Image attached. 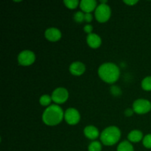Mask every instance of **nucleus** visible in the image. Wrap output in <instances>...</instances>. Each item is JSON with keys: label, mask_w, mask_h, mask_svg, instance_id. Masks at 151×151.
<instances>
[{"label": "nucleus", "mask_w": 151, "mask_h": 151, "mask_svg": "<svg viewBox=\"0 0 151 151\" xmlns=\"http://www.w3.org/2000/svg\"><path fill=\"white\" fill-rule=\"evenodd\" d=\"M64 118L63 109L58 105H51L48 106L42 115V120L49 126H55L60 123Z\"/></svg>", "instance_id": "nucleus-1"}, {"label": "nucleus", "mask_w": 151, "mask_h": 151, "mask_svg": "<svg viewBox=\"0 0 151 151\" xmlns=\"http://www.w3.org/2000/svg\"><path fill=\"white\" fill-rule=\"evenodd\" d=\"M99 77L108 83H114L119 78L120 71L114 63H103L98 69Z\"/></svg>", "instance_id": "nucleus-2"}, {"label": "nucleus", "mask_w": 151, "mask_h": 151, "mask_svg": "<svg viewBox=\"0 0 151 151\" xmlns=\"http://www.w3.org/2000/svg\"><path fill=\"white\" fill-rule=\"evenodd\" d=\"M120 137V130L116 126H110L103 130L100 134V140L105 145L111 146L118 142Z\"/></svg>", "instance_id": "nucleus-3"}, {"label": "nucleus", "mask_w": 151, "mask_h": 151, "mask_svg": "<svg viewBox=\"0 0 151 151\" xmlns=\"http://www.w3.org/2000/svg\"><path fill=\"white\" fill-rule=\"evenodd\" d=\"M95 18L100 23L106 22L111 17V10L106 3H100L95 10Z\"/></svg>", "instance_id": "nucleus-4"}, {"label": "nucleus", "mask_w": 151, "mask_h": 151, "mask_svg": "<svg viewBox=\"0 0 151 151\" xmlns=\"http://www.w3.org/2000/svg\"><path fill=\"white\" fill-rule=\"evenodd\" d=\"M133 110L138 114H145L151 110V103L145 99H138L133 103Z\"/></svg>", "instance_id": "nucleus-5"}, {"label": "nucleus", "mask_w": 151, "mask_h": 151, "mask_svg": "<svg viewBox=\"0 0 151 151\" xmlns=\"http://www.w3.org/2000/svg\"><path fill=\"white\" fill-rule=\"evenodd\" d=\"M35 60V55L33 52L30 50H24L18 55V61L19 64L24 66H27L32 64Z\"/></svg>", "instance_id": "nucleus-6"}, {"label": "nucleus", "mask_w": 151, "mask_h": 151, "mask_svg": "<svg viewBox=\"0 0 151 151\" xmlns=\"http://www.w3.org/2000/svg\"><path fill=\"white\" fill-rule=\"evenodd\" d=\"M52 100L57 104H62L68 100L69 92L66 88L63 87H59L55 88L52 94Z\"/></svg>", "instance_id": "nucleus-7"}, {"label": "nucleus", "mask_w": 151, "mask_h": 151, "mask_svg": "<svg viewBox=\"0 0 151 151\" xmlns=\"http://www.w3.org/2000/svg\"><path fill=\"white\" fill-rule=\"evenodd\" d=\"M64 119L69 125H75L79 122L81 115L79 111L74 108H69L65 111Z\"/></svg>", "instance_id": "nucleus-8"}, {"label": "nucleus", "mask_w": 151, "mask_h": 151, "mask_svg": "<svg viewBox=\"0 0 151 151\" xmlns=\"http://www.w3.org/2000/svg\"><path fill=\"white\" fill-rule=\"evenodd\" d=\"M44 35L48 41L55 42V41H59L61 38V32L58 28L50 27L46 29Z\"/></svg>", "instance_id": "nucleus-9"}, {"label": "nucleus", "mask_w": 151, "mask_h": 151, "mask_svg": "<svg viewBox=\"0 0 151 151\" xmlns=\"http://www.w3.org/2000/svg\"><path fill=\"white\" fill-rule=\"evenodd\" d=\"M97 1L95 0H82L80 1V7L85 13H91L97 8Z\"/></svg>", "instance_id": "nucleus-10"}, {"label": "nucleus", "mask_w": 151, "mask_h": 151, "mask_svg": "<svg viewBox=\"0 0 151 151\" xmlns=\"http://www.w3.org/2000/svg\"><path fill=\"white\" fill-rule=\"evenodd\" d=\"M86 71V66L83 63L79 61H76L72 63L69 66V72L71 74L76 76H80L83 75Z\"/></svg>", "instance_id": "nucleus-11"}, {"label": "nucleus", "mask_w": 151, "mask_h": 151, "mask_svg": "<svg viewBox=\"0 0 151 151\" xmlns=\"http://www.w3.org/2000/svg\"><path fill=\"white\" fill-rule=\"evenodd\" d=\"M88 45L92 49H97L100 47L102 43L101 38L96 33H91L86 38Z\"/></svg>", "instance_id": "nucleus-12"}, {"label": "nucleus", "mask_w": 151, "mask_h": 151, "mask_svg": "<svg viewBox=\"0 0 151 151\" xmlns=\"http://www.w3.org/2000/svg\"><path fill=\"white\" fill-rule=\"evenodd\" d=\"M84 134L89 139H95L100 136V132L96 127L88 125L84 128Z\"/></svg>", "instance_id": "nucleus-13"}, {"label": "nucleus", "mask_w": 151, "mask_h": 151, "mask_svg": "<svg viewBox=\"0 0 151 151\" xmlns=\"http://www.w3.org/2000/svg\"><path fill=\"white\" fill-rule=\"evenodd\" d=\"M143 138V134L142 131L139 130H133L132 131L128 134V141L131 142H139Z\"/></svg>", "instance_id": "nucleus-14"}, {"label": "nucleus", "mask_w": 151, "mask_h": 151, "mask_svg": "<svg viewBox=\"0 0 151 151\" xmlns=\"http://www.w3.org/2000/svg\"><path fill=\"white\" fill-rule=\"evenodd\" d=\"M117 151H134V147L129 141H123L119 144Z\"/></svg>", "instance_id": "nucleus-15"}, {"label": "nucleus", "mask_w": 151, "mask_h": 151, "mask_svg": "<svg viewBox=\"0 0 151 151\" xmlns=\"http://www.w3.org/2000/svg\"><path fill=\"white\" fill-rule=\"evenodd\" d=\"M142 88L145 91H151V76L145 78L142 81Z\"/></svg>", "instance_id": "nucleus-16"}, {"label": "nucleus", "mask_w": 151, "mask_h": 151, "mask_svg": "<svg viewBox=\"0 0 151 151\" xmlns=\"http://www.w3.org/2000/svg\"><path fill=\"white\" fill-rule=\"evenodd\" d=\"M88 151H101L102 145L100 142L94 141L91 142L88 147Z\"/></svg>", "instance_id": "nucleus-17"}, {"label": "nucleus", "mask_w": 151, "mask_h": 151, "mask_svg": "<svg viewBox=\"0 0 151 151\" xmlns=\"http://www.w3.org/2000/svg\"><path fill=\"white\" fill-rule=\"evenodd\" d=\"M52 101V97H50L48 94H44V95L41 96L39 100L40 104L43 106H48Z\"/></svg>", "instance_id": "nucleus-18"}, {"label": "nucleus", "mask_w": 151, "mask_h": 151, "mask_svg": "<svg viewBox=\"0 0 151 151\" xmlns=\"http://www.w3.org/2000/svg\"><path fill=\"white\" fill-rule=\"evenodd\" d=\"M63 4L66 5V7L69 9H75L80 4L78 0H64Z\"/></svg>", "instance_id": "nucleus-19"}, {"label": "nucleus", "mask_w": 151, "mask_h": 151, "mask_svg": "<svg viewBox=\"0 0 151 151\" xmlns=\"http://www.w3.org/2000/svg\"><path fill=\"white\" fill-rule=\"evenodd\" d=\"M74 19L78 23H81L85 21V13L82 11H78L74 15Z\"/></svg>", "instance_id": "nucleus-20"}, {"label": "nucleus", "mask_w": 151, "mask_h": 151, "mask_svg": "<svg viewBox=\"0 0 151 151\" xmlns=\"http://www.w3.org/2000/svg\"><path fill=\"white\" fill-rule=\"evenodd\" d=\"M143 145L146 148L151 149V134H147L145 137L143 138Z\"/></svg>", "instance_id": "nucleus-21"}, {"label": "nucleus", "mask_w": 151, "mask_h": 151, "mask_svg": "<svg viewBox=\"0 0 151 151\" xmlns=\"http://www.w3.org/2000/svg\"><path fill=\"white\" fill-rule=\"evenodd\" d=\"M84 31H85L86 33H88V35L89 34L91 33V32H92L93 30V27L91 26V24H88L85 25V27H84Z\"/></svg>", "instance_id": "nucleus-22"}, {"label": "nucleus", "mask_w": 151, "mask_h": 151, "mask_svg": "<svg viewBox=\"0 0 151 151\" xmlns=\"http://www.w3.org/2000/svg\"><path fill=\"white\" fill-rule=\"evenodd\" d=\"M93 19V16L91 13H85V21L86 22H91Z\"/></svg>", "instance_id": "nucleus-23"}, {"label": "nucleus", "mask_w": 151, "mask_h": 151, "mask_svg": "<svg viewBox=\"0 0 151 151\" xmlns=\"http://www.w3.org/2000/svg\"><path fill=\"white\" fill-rule=\"evenodd\" d=\"M123 2L125 3V4H127L128 5L133 6L134 5V4H137V3L138 2V1H135V0H130V1H124Z\"/></svg>", "instance_id": "nucleus-24"}, {"label": "nucleus", "mask_w": 151, "mask_h": 151, "mask_svg": "<svg viewBox=\"0 0 151 151\" xmlns=\"http://www.w3.org/2000/svg\"><path fill=\"white\" fill-rule=\"evenodd\" d=\"M134 110L133 109H126V111H125V114L126 115V116H131V115L133 114V113H134Z\"/></svg>", "instance_id": "nucleus-25"}]
</instances>
